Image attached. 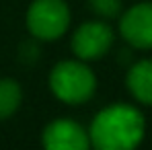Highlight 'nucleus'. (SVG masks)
Listing matches in <instances>:
<instances>
[{
	"label": "nucleus",
	"instance_id": "nucleus-7",
	"mask_svg": "<svg viewBox=\"0 0 152 150\" xmlns=\"http://www.w3.org/2000/svg\"><path fill=\"white\" fill-rule=\"evenodd\" d=\"M127 89L140 103L152 105V60H142L129 68Z\"/></svg>",
	"mask_w": 152,
	"mask_h": 150
},
{
	"label": "nucleus",
	"instance_id": "nucleus-8",
	"mask_svg": "<svg viewBox=\"0 0 152 150\" xmlns=\"http://www.w3.org/2000/svg\"><path fill=\"white\" fill-rule=\"evenodd\" d=\"M21 105V86L10 80L2 78L0 80V119L10 117Z\"/></svg>",
	"mask_w": 152,
	"mask_h": 150
},
{
	"label": "nucleus",
	"instance_id": "nucleus-2",
	"mask_svg": "<svg viewBox=\"0 0 152 150\" xmlns=\"http://www.w3.org/2000/svg\"><path fill=\"white\" fill-rule=\"evenodd\" d=\"M50 86L53 95L64 103L78 105L93 97L97 78L80 62H60L50 74Z\"/></svg>",
	"mask_w": 152,
	"mask_h": 150
},
{
	"label": "nucleus",
	"instance_id": "nucleus-6",
	"mask_svg": "<svg viewBox=\"0 0 152 150\" xmlns=\"http://www.w3.org/2000/svg\"><path fill=\"white\" fill-rule=\"evenodd\" d=\"M88 144V132L70 119L51 121L43 130V146L48 150H84Z\"/></svg>",
	"mask_w": 152,
	"mask_h": 150
},
{
	"label": "nucleus",
	"instance_id": "nucleus-1",
	"mask_svg": "<svg viewBox=\"0 0 152 150\" xmlns=\"http://www.w3.org/2000/svg\"><path fill=\"white\" fill-rule=\"evenodd\" d=\"M144 138V117L136 107L111 105L91 124L88 140L99 150H129Z\"/></svg>",
	"mask_w": 152,
	"mask_h": 150
},
{
	"label": "nucleus",
	"instance_id": "nucleus-3",
	"mask_svg": "<svg viewBox=\"0 0 152 150\" xmlns=\"http://www.w3.org/2000/svg\"><path fill=\"white\" fill-rule=\"evenodd\" d=\"M70 25V10L64 0H35L27 12V27L39 39H58Z\"/></svg>",
	"mask_w": 152,
	"mask_h": 150
},
{
	"label": "nucleus",
	"instance_id": "nucleus-5",
	"mask_svg": "<svg viewBox=\"0 0 152 150\" xmlns=\"http://www.w3.org/2000/svg\"><path fill=\"white\" fill-rule=\"evenodd\" d=\"M119 31L129 45L152 50V2L136 4L121 17Z\"/></svg>",
	"mask_w": 152,
	"mask_h": 150
},
{
	"label": "nucleus",
	"instance_id": "nucleus-4",
	"mask_svg": "<svg viewBox=\"0 0 152 150\" xmlns=\"http://www.w3.org/2000/svg\"><path fill=\"white\" fill-rule=\"evenodd\" d=\"M111 45H113V31L101 21L80 25L72 37V50L80 60H97L105 56Z\"/></svg>",
	"mask_w": 152,
	"mask_h": 150
},
{
	"label": "nucleus",
	"instance_id": "nucleus-9",
	"mask_svg": "<svg viewBox=\"0 0 152 150\" xmlns=\"http://www.w3.org/2000/svg\"><path fill=\"white\" fill-rule=\"evenodd\" d=\"M91 8L103 19H115L121 10V0H91Z\"/></svg>",
	"mask_w": 152,
	"mask_h": 150
}]
</instances>
